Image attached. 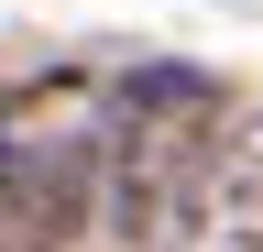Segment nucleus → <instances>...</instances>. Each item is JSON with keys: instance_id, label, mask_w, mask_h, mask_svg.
Returning a JSON list of instances; mask_svg holds the SVG:
<instances>
[{"instance_id": "1", "label": "nucleus", "mask_w": 263, "mask_h": 252, "mask_svg": "<svg viewBox=\"0 0 263 252\" xmlns=\"http://www.w3.org/2000/svg\"><path fill=\"white\" fill-rule=\"evenodd\" d=\"M219 198V88L186 66H143L121 88V143H110V219L132 252L176 241Z\"/></svg>"}, {"instance_id": "2", "label": "nucleus", "mask_w": 263, "mask_h": 252, "mask_svg": "<svg viewBox=\"0 0 263 252\" xmlns=\"http://www.w3.org/2000/svg\"><path fill=\"white\" fill-rule=\"evenodd\" d=\"M99 198V143L77 132H0V252H66Z\"/></svg>"}]
</instances>
